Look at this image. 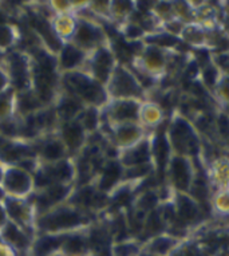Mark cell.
Listing matches in <instances>:
<instances>
[{"label":"cell","instance_id":"836d02e7","mask_svg":"<svg viewBox=\"0 0 229 256\" xmlns=\"http://www.w3.org/2000/svg\"><path fill=\"white\" fill-rule=\"evenodd\" d=\"M220 30L222 31V34L229 38V14L222 12V16L220 19Z\"/></svg>","mask_w":229,"mask_h":256},{"label":"cell","instance_id":"7c38bea8","mask_svg":"<svg viewBox=\"0 0 229 256\" xmlns=\"http://www.w3.org/2000/svg\"><path fill=\"white\" fill-rule=\"evenodd\" d=\"M149 134L141 124H125L108 129V141L117 152H121L140 144Z\"/></svg>","mask_w":229,"mask_h":256},{"label":"cell","instance_id":"4dcf8cb0","mask_svg":"<svg viewBox=\"0 0 229 256\" xmlns=\"http://www.w3.org/2000/svg\"><path fill=\"white\" fill-rule=\"evenodd\" d=\"M10 88H11V80L7 68L4 64H0V92H6Z\"/></svg>","mask_w":229,"mask_h":256},{"label":"cell","instance_id":"d6a6232c","mask_svg":"<svg viewBox=\"0 0 229 256\" xmlns=\"http://www.w3.org/2000/svg\"><path fill=\"white\" fill-rule=\"evenodd\" d=\"M0 256H18V254L12 247H10L8 244L0 240Z\"/></svg>","mask_w":229,"mask_h":256},{"label":"cell","instance_id":"44dd1931","mask_svg":"<svg viewBox=\"0 0 229 256\" xmlns=\"http://www.w3.org/2000/svg\"><path fill=\"white\" fill-rule=\"evenodd\" d=\"M54 109L55 113H56V117H58L59 124H63V122H70L78 120L80 114L84 113V106L74 96H71V94L62 90V92H59L56 101H55Z\"/></svg>","mask_w":229,"mask_h":256},{"label":"cell","instance_id":"9c48e42d","mask_svg":"<svg viewBox=\"0 0 229 256\" xmlns=\"http://www.w3.org/2000/svg\"><path fill=\"white\" fill-rule=\"evenodd\" d=\"M118 63L120 62L114 54L112 42H110L88 54L84 72L90 74L96 82L106 86Z\"/></svg>","mask_w":229,"mask_h":256},{"label":"cell","instance_id":"83f0119b","mask_svg":"<svg viewBox=\"0 0 229 256\" xmlns=\"http://www.w3.org/2000/svg\"><path fill=\"white\" fill-rule=\"evenodd\" d=\"M144 244L137 239H128L112 243V256H141Z\"/></svg>","mask_w":229,"mask_h":256},{"label":"cell","instance_id":"9a60e30c","mask_svg":"<svg viewBox=\"0 0 229 256\" xmlns=\"http://www.w3.org/2000/svg\"><path fill=\"white\" fill-rule=\"evenodd\" d=\"M152 136L150 133L144 141L137 145L125 149V150L118 152L117 160L121 162L124 169L134 168V166H141V165L153 164V156H152Z\"/></svg>","mask_w":229,"mask_h":256},{"label":"cell","instance_id":"f1b7e54d","mask_svg":"<svg viewBox=\"0 0 229 256\" xmlns=\"http://www.w3.org/2000/svg\"><path fill=\"white\" fill-rule=\"evenodd\" d=\"M19 32L18 28L11 23L0 26V52H6L12 48L14 44L18 42Z\"/></svg>","mask_w":229,"mask_h":256},{"label":"cell","instance_id":"30bf717a","mask_svg":"<svg viewBox=\"0 0 229 256\" xmlns=\"http://www.w3.org/2000/svg\"><path fill=\"white\" fill-rule=\"evenodd\" d=\"M2 188L7 198H28L35 192L34 174L19 165H6Z\"/></svg>","mask_w":229,"mask_h":256},{"label":"cell","instance_id":"5b68a950","mask_svg":"<svg viewBox=\"0 0 229 256\" xmlns=\"http://www.w3.org/2000/svg\"><path fill=\"white\" fill-rule=\"evenodd\" d=\"M173 51H166L156 46L145 44L142 51L132 60L129 66L136 72H141L160 82L169 72V62Z\"/></svg>","mask_w":229,"mask_h":256},{"label":"cell","instance_id":"7a4b0ae2","mask_svg":"<svg viewBox=\"0 0 229 256\" xmlns=\"http://www.w3.org/2000/svg\"><path fill=\"white\" fill-rule=\"evenodd\" d=\"M165 136L170 145L172 153L197 160L202 153V137L193 122L177 110L169 118L165 126Z\"/></svg>","mask_w":229,"mask_h":256},{"label":"cell","instance_id":"ffe728a7","mask_svg":"<svg viewBox=\"0 0 229 256\" xmlns=\"http://www.w3.org/2000/svg\"><path fill=\"white\" fill-rule=\"evenodd\" d=\"M165 120H166V112L162 109V106L152 100L142 101L141 110H140V124L149 133L164 128Z\"/></svg>","mask_w":229,"mask_h":256},{"label":"cell","instance_id":"e575fe53","mask_svg":"<svg viewBox=\"0 0 229 256\" xmlns=\"http://www.w3.org/2000/svg\"><path fill=\"white\" fill-rule=\"evenodd\" d=\"M4 173H6V164L0 160V186L3 184V178H4Z\"/></svg>","mask_w":229,"mask_h":256},{"label":"cell","instance_id":"1f68e13d","mask_svg":"<svg viewBox=\"0 0 229 256\" xmlns=\"http://www.w3.org/2000/svg\"><path fill=\"white\" fill-rule=\"evenodd\" d=\"M10 222L8 214H7V210H6L4 202H0V232L3 231V228L7 226V222Z\"/></svg>","mask_w":229,"mask_h":256},{"label":"cell","instance_id":"8992f818","mask_svg":"<svg viewBox=\"0 0 229 256\" xmlns=\"http://www.w3.org/2000/svg\"><path fill=\"white\" fill-rule=\"evenodd\" d=\"M198 160V158H197ZM197 160L172 154L165 169V184L177 194H189L198 172Z\"/></svg>","mask_w":229,"mask_h":256},{"label":"cell","instance_id":"7402d4cb","mask_svg":"<svg viewBox=\"0 0 229 256\" xmlns=\"http://www.w3.org/2000/svg\"><path fill=\"white\" fill-rule=\"evenodd\" d=\"M212 28H208L205 26L192 22V23H186L184 26L182 32L180 35L181 42L190 50H202V48H208L209 43V31Z\"/></svg>","mask_w":229,"mask_h":256},{"label":"cell","instance_id":"5bb4252c","mask_svg":"<svg viewBox=\"0 0 229 256\" xmlns=\"http://www.w3.org/2000/svg\"><path fill=\"white\" fill-rule=\"evenodd\" d=\"M88 54L86 51L75 46L72 42H66L56 55V68L59 76L84 70L88 62Z\"/></svg>","mask_w":229,"mask_h":256},{"label":"cell","instance_id":"2e32d148","mask_svg":"<svg viewBox=\"0 0 229 256\" xmlns=\"http://www.w3.org/2000/svg\"><path fill=\"white\" fill-rule=\"evenodd\" d=\"M34 239H35V235L30 234L24 228H22L20 226L12 222H7L3 231L0 232V240H3L10 247H12L16 254H22V255H30Z\"/></svg>","mask_w":229,"mask_h":256},{"label":"cell","instance_id":"3957f363","mask_svg":"<svg viewBox=\"0 0 229 256\" xmlns=\"http://www.w3.org/2000/svg\"><path fill=\"white\" fill-rule=\"evenodd\" d=\"M60 84L63 92L74 96L84 108H96L102 110L110 101L106 86L96 82L84 70L62 74Z\"/></svg>","mask_w":229,"mask_h":256},{"label":"cell","instance_id":"d4e9b609","mask_svg":"<svg viewBox=\"0 0 229 256\" xmlns=\"http://www.w3.org/2000/svg\"><path fill=\"white\" fill-rule=\"evenodd\" d=\"M209 208L217 218H229V189H218L212 192Z\"/></svg>","mask_w":229,"mask_h":256},{"label":"cell","instance_id":"4fadbf2b","mask_svg":"<svg viewBox=\"0 0 229 256\" xmlns=\"http://www.w3.org/2000/svg\"><path fill=\"white\" fill-rule=\"evenodd\" d=\"M58 134L62 138L63 144L66 145L71 157L74 154H80L84 150V148L88 146L90 138V136L86 133L78 120L59 124Z\"/></svg>","mask_w":229,"mask_h":256},{"label":"cell","instance_id":"f546056e","mask_svg":"<svg viewBox=\"0 0 229 256\" xmlns=\"http://www.w3.org/2000/svg\"><path fill=\"white\" fill-rule=\"evenodd\" d=\"M152 14L161 22V24L176 19L173 2H156L154 10H153V12Z\"/></svg>","mask_w":229,"mask_h":256},{"label":"cell","instance_id":"e0dca14e","mask_svg":"<svg viewBox=\"0 0 229 256\" xmlns=\"http://www.w3.org/2000/svg\"><path fill=\"white\" fill-rule=\"evenodd\" d=\"M186 239H180L169 232H164L152 239L146 240L142 246V254L152 256H172Z\"/></svg>","mask_w":229,"mask_h":256},{"label":"cell","instance_id":"8fae6325","mask_svg":"<svg viewBox=\"0 0 229 256\" xmlns=\"http://www.w3.org/2000/svg\"><path fill=\"white\" fill-rule=\"evenodd\" d=\"M6 210L8 214L10 222H15L26 231L36 236V208L32 202H28L27 198H6L4 202Z\"/></svg>","mask_w":229,"mask_h":256},{"label":"cell","instance_id":"4316f807","mask_svg":"<svg viewBox=\"0 0 229 256\" xmlns=\"http://www.w3.org/2000/svg\"><path fill=\"white\" fill-rule=\"evenodd\" d=\"M136 12V2H110L112 23L121 26L130 20Z\"/></svg>","mask_w":229,"mask_h":256},{"label":"cell","instance_id":"ba28073f","mask_svg":"<svg viewBox=\"0 0 229 256\" xmlns=\"http://www.w3.org/2000/svg\"><path fill=\"white\" fill-rule=\"evenodd\" d=\"M142 101L138 100H112L102 109V126L114 128L125 124H140Z\"/></svg>","mask_w":229,"mask_h":256},{"label":"cell","instance_id":"6da1fadb","mask_svg":"<svg viewBox=\"0 0 229 256\" xmlns=\"http://www.w3.org/2000/svg\"><path fill=\"white\" fill-rule=\"evenodd\" d=\"M90 226V212L67 202L38 214L35 227L38 235H67L88 230Z\"/></svg>","mask_w":229,"mask_h":256},{"label":"cell","instance_id":"603a6c76","mask_svg":"<svg viewBox=\"0 0 229 256\" xmlns=\"http://www.w3.org/2000/svg\"><path fill=\"white\" fill-rule=\"evenodd\" d=\"M76 22L78 19L75 14H62V15H55L51 23H52L55 32L63 42H71L76 30Z\"/></svg>","mask_w":229,"mask_h":256},{"label":"cell","instance_id":"484cf974","mask_svg":"<svg viewBox=\"0 0 229 256\" xmlns=\"http://www.w3.org/2000/svg\"><path fill=\"white\" fill-rule=\"evenodd\" d=\"M78 121L90 137L96 133H100L102 128V110L96 108H84V113L80 114Z\"/></svg>","mask_w":229,"mask_h":256},{"label":"cell","instance_id":"52a82bcc","mask_svg":"<svg viewBox=\"0 0 229 256\" xmlns=\"http://www.w3.org/2000/svg\"><path fill=\"white\" fill-rule=\"evenodd\" d=\"M76 30L71 39L75 46H78L88 54L100 47L112 42V39L106 32V30L100 22L90 15V16H80L76 15Z\"/></svg>","mask_w":229,"mask_h":256},{"label":"cell","instance_id":"d590c367","mask_svg":"<svg viewBox=\"0 0 229 256\" xmlns=\"http://www.w3.org/2000/svg\"><path fill=\"white\" fill-rule=\"evenodd\" d=\"M172 256H181V255H180L178 252H176V254H173V255H172Z\"/></svg>","mask_w":229,"mask_h":256},{"label":"cell","instance_id":"277c9868","mask_svg":"<svg viewBox=\"0 0 229 256\" xmlns=\"http://www.w3.org/2000/svg\"><path fill=\"white\" fill-rule=\"evenodd\" d=\"M108 98L112 100H138L145 101L146 92L137 76L128 64L118 63L106 84Z\"/></svg>","mask_w":229,"mask_h":256},{"label":"cell","instance_id":"d6986e66","mask_svg":"<svg viewBox=\"0 0 229 256\" xmlns=\"http://www.w3.org/2000/svg\"><path fill=\"white\" fill-rule=\"evenodd\" d=\"M38 160L42 164H55L60 160L71 157L66 145L63 144L62 138L59 137L58 132L54 133L51 137H44L42 142L36 149Z\"/></svg>","mask_w":229,"mask_h":256},{"label":"cell","instance_id":"cb8c5ba5","mask_svg":"<svg viewBox=\"0 0 229 256\" xmlns=\"http://www.w3.org/2000/svg\"><path fill=\"white\" fill-rule=\"evenodd\" d=\"M18 92L14 88L0 92V125L14 120L16 114Z\"/></svg>","mask_w":229,"mask_h":256},{"label":"cell","instance_id":"ac0fdd59","mask_svg":"<svg viewBox=\"0 0 229 256\" xmlns=\"http://www.w3.org/2000/svg\"><path fill=\"white\" fill-rule=\"evenodd\" d=\"M212 192L229 188V156L218 154L204 164Z\"/></svg>","mask_w":229,"mask_h":256}]
</instances>
